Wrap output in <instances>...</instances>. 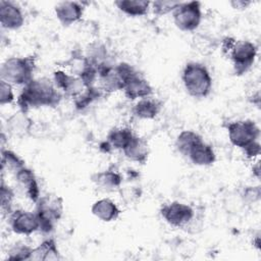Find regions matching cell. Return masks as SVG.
<instances>
[{
    "instance_id": "cell-13",
    "label": "cell",
    "mask_w": 261,
    "mask_h": 261,
    "mask_svg": "<svg viewBox=\"0 0 261 261\" xmlns=\"http://www.w3.org/2000/svg\"><path fill=\"white\" fill-rule=\"evenodd\" d=\"M54 10L58 21L63 27H69L82 19L85 7L77 1H63L59 2Z\"/></svg>"
},
{
    "instance_id": "cell-22",
    "label": "cell",
    "mask_w": 261,
    "mask_h": 261,
    "mask_svg": "<svg viewBox=\"0 0 261 261\" xmlns=\"http://www.w3.org/2000/svg\"><path fill=\"white\" fill-rule=\"evenodd\" d=\"M135 135L136 134L133 132V129L127 126L111 128L106 137V142L104 143L107 146V151L110 148L122 151Z\"/></svg>"
},
{
    "instance_id": "cell-11",
    "label": "cell",
    "mask_w": 261,
    "mask_h": 261,
    "mask_svg": "<svg viewBox=\"0 0 261 261\" xmlns=\"http://www.w3.org/2000/svg\"><path fill=\"white\" fill-rule=\"evenodd\" d=\"M14 179L19 192L36 204L41 197V193L35 172L31 168L24 166L14 173Z\"/></svg>"
},
{
    "instance_id": "cell-9",
    "label": "cell",
    "mask_w": 261,
    "mask_h": 261,
    "mask_svg": "<svg viewBox=\"0 0 261 261\" xmlns=\"http://www.w3.org/2000/svg\"><path fill=\"white\" fill-rule=\"evenodd\" d=\"M160 214L169 225L176 228H185L194 219L195 210L186 203L172 201L161 206Z\"/></svg>"
},
{
    "instance_id": "cell-24",
    "label": "cell",
    "mask_w": 261,
    "mask_h": 261,
    "mask_svg": "<svg viewBox=\"0 0 261 261\" xmlns=\"http://www.w3.org/2000/svg\"><path fill=\"white\" fill-rule=\"evenodd\" d=\"M60 258L59 250L56 241L53 238H48L42 241L38 247L34 248L31 260H58Z\"/></svg>"
},
{
    "instance_id": "cell-16",
    "label": "cell",
    "mask_w": 261,
    "mask_h": 261,
    "mask_svg": "<svg viewBox=\"0 0 261 261\" xmlns=\"http://www.w3.org/2000/svg\"><path fill=\"white\" fill-rule=\"evenodd\" d=\"M92 181L101 190L106 192H114L120 189L122 184L121 173L114 167L95 172L91 176Z\"/></svg>"
},
{
    "instance_id": "cell-27",
    "label": "cell",
    "mask_w": 261,
    "mask_h": 261,
    "mask_svg": "<svg viewBox=\"0 0 261 261\" xmlns=\"http://www.w3.org/2000/svg\"><path fill=\"white\" fill-rule=\"evenodd\" d=\"M34 248L17 243L13 245L7 252V260L9 261H23V260H31Z\"/></svg>"
},
{
    "instance_id": "cell-15",
    "label": "cell",
    "mask_w": 261,
    "mask_h": 261,
    "mask_svg": "<svg viewBox=\"0 0 261 261\" xmlns=\"http://www.w3.org/2000/svg\"><path fill=\"white\" fill-rule=\"evenodd\" d=\"M122 91L126 99L130 101L140 100L153 94L152 86L139 71L127 81Z\"/></svg>"
},
{
    "instance_id": "cell-6",
    "label": "cell",
    "mask_w": 261,
    "mask_h": 261,
    "mask_svg": "<svg viewBox=\"0 0 261 261\" xmlns=\"http://www.w3.org/2000/svg\"><path fill=\"white\" fill-rule=\"evenodd\" d=\"M35 212L40 222L39 231L44 234L50 233L62 217L63 199L53 194L41 196L36 203Z\"/></svg>"
},
{
    "instance_id": "cell-31",
    "label": "cell",
    "mask_w": 261,
    "mask_h": 261,
    "mask_svg": "<svg viewBox=\"0 0 261 261\" xmlns=\"http://www.w3.org/2000/svg\"><path fill=\"white\" fill-rule=\"evenodd\" d=\"M245 199L249 202H256L260 199V188L259 187H248L245 190Z\"/></svg>"
},
{
    "instance_id": "cell-26",
    "label": "cell",
    "mask_w": 261,
    "mask_h": 261,
    "mask_svg": "<svg viewBox=\"0 0 261 261\" xmlns=\"http://www.w3.org/2000/svg\"><path fill=\"white\" fill-rule=\"evenodd\" d=\"M24 161L15 152L2 147L1 149V170L5 169L11 173H15L20 168L24 167Z\"/></svg>"
},
{
    "instance_id": "cell-5",
    "label": "cell",
    "mask_w": 261,
    "mask_h": 261,
    "mask_svg": "<svg viewBox=\"0 0 261 261\" xmlns=\"http://www.w3.org/2000/svg\"><path fill=\"white\" fill-rule=\"evenodd\" d=\"M36 56H12L4 60L0 68L2 81L12 86H24L34 79Z\"/></svg>"
},
{
    "instance_id": "cell-21",
    "label": "cell",
    "mask_w": 261,
    "mask_h": 261,
    "mask_svg": "<svg viewBox=\"0 0 261 261\" xmlns=\"http://www.w3.org/2000/svg\"><path fill=\"white\" fill-rule=\"evenodd\" d=\"M91 212L94 216L104 222H111L116 220L121 213L118 206L108 198L97 200L92 205Z\"/></svg>"
},
{
    "instance_id": "cell-12",
    "label": "cell",
    "mask_w": 261,
    "mask_h": 261,
    "mask_svg": "<svg viewBox=\"0 0 261 261\" xmlns=\"http://www.w3.org/2000/svg\"><path fill=\"white\" fill-rule=\"evenodd\" d=\"M0 23L5 30L15 31L24 24V14L18 4L12 1H0Z\"/></svg>"
},
{
    "instance_id": "cell-19",
    "label": "cell",
    "mask_w": 261,
    "mask_h": 261,
    "mask_svg": "<svg viewBox=\"0 0 261 261\" xmlns=\"http://www.w3.org/2000/svg\"><path fill=\"white\" fill-rule=\"evenodd\" d=\"M163 107L162 101L152 96L140 99L133 107V114L140 119H154Z\"/></svg>"
},
{
    "instance_id": "cell-25",
    "label": "cell",
    "mask_w": 261,
    "mask_h": 261,
    "mask_svg": "<svg viewBox=\"0 0 261 261\" xmlns=\"http://www.w3.org/2000/svg\"><path fill=\"white\" fill-rule=\"evenodd\" d=\"M203 138L196 132L191 129H185L181 130L175 140V148L176 150L182 155L187 156L188 152L191 150V148L198 143Z\"/></svg>"
},
{
    "instance_id": "cell-3",
    "label": "cell",
    "mask_w": 261,
    "mask_h": 261,
    "mask_svg": "<svg viewBox=\"0 0 261 261\" xmlns=\"http://www.w3.org/2000/svg\"><path fill=\"white\" fill-rule=\"evenodd\" d=\"M223 52L232 62L233 72L237 75H243L254 64L257 57V46L248 40H234L226 37L222 42Z\"/></svg>"
},
{
    "instance_id": "cell-18",
    "label": "cell",
    "mask_w": 261,
    "mask_h": 261,
    "mask_svg": "<svg viewBox=\"0 0 261 261\" xmlns=\"http://www.w3.org/2000/svg\"><path fill=\"white\" fill-rule=\"evenodd\" d=\"M86 56L90 63L97 70V73L100 70L114 64L110 60V54L107 50V47L101 42H94L90 44L87 49Z\"/></svg>"
},
{
    "instance_id": "cell-10",
    "label": "cell",
    "mask_w": 261,
    "mask_h": 261,
    "mask_svg": "<svg viewBox=\"0 0 261 261\" xmlns=\"http://www.w3.org/2000/svg\"><path fill=\"white\" fill-rule=\"evenodd\" d=\"M8 224L10 229L16 234L31 236L40 230L39 218L35 211L23 209L13 210L8 215Z\"/></svg>"
},
{
    "instance_id": "cell-7",
    "label": "cell",
    "mask_w": 261,
    "mask_h": 261,
    "mask_svg": "<svg viewBox=\"0 0 261 261\" xmlns=\"http://www.w3.org/2000/svg\"><path fill=\"white\" fill-rule=\"evenodd\" d=\"M228 139L231 145L243 151L259 142L260 128L252 119H240L230 121L226 125Z\"/></svg>"
},
{
    "instance_id": "cell-32",
    "label": "cell",
    "mask_w": 261,
    "mask_h": 261,
    "mask_svg": "<svg viewBox=\"0 0 261 261\" xmlns=\"http://www.w3.org/2000/svg\"><path fill=\"white\" fill-rule=\"evenodd\" d=\"M252 2L251 1H244V0H234L230 2V5L234 8V9H244L247 8Z\"/></svg>"
},
{
    "instance_id": "cell-4",
    "label": "cell",
    "mask_w": 261,
    "mask_h": 261,
    "mask_svg": "<svg viewBox=\"0 0 261 261\" xmlns=\"http://www.w3.org/2000/svg\"><path fill=\"white\" fill-rule=\"evenodd\" d=\"M181 81L187 93L194 98H206L212 90V77L201 62H188L181 72Z\"/></svg>"
},
{
    "instance_id": "cell-23",
    "label": "cell",
    "mask_w": 261,
    "mask_h": 261,
    "mask_svg": "<svg viewBox=\"0 0 261 261\" xmlns=\"http://www.w3.org/2000/svg\"><path fill=\"white\" fill-rule=\"evenodd\" d=\"M114 4L119 11L130 17L146 15L151 6V2L146 0H117Z\"/></svg>"
},
{
    "instance_id": "cell-28",
    "label": "cell",
    "mask_w": 261,
    "mask_h": 261,
    "mask_svg": "<svg viewBox=\"0 0 261 261\" xmlns=\"http://www.w3.org/2000/svg\"><path fill=\"white\" fill-rule=\"evenodd\" d=\"M14 196L15 194L13 189L5 185V182L2 179L1 186H0V198H1V210L3 211V213H6L9 215L13 211L12 203H13Z\"/></svg>"
},
{
    "instance_id": "cell-8",
    "label": "cell",
    "mask_w": 261,
    "mask_h": 261,
    "mask_svg": "<svg viewBox=\"0 0 261 261\" xmlns=\"http://www.w3.org/2000/svg\"><path fill=\"white\" fill-rule=\"evenodd\" d=\"M172 18L175 27L182 32L196 31L202 20V9L199 1L180 2L173 10Z\"/></svg>"
},
{
    "instance_id": "cell-17",
    "label": "cell",
    "mask_w": 261,
    "mask_h": 261,
    "mask_svg": "<svg viewBox=\"0 0 261 261\" xmlns=\"http://www.w3.org/2000/svg\"><path fill=\"white\" fill-rule=\"evenodd\" d=\"M186 157L198 166H210L216 160V154L212 146L204 142L203 139L191 148Z\"/></svg>"
},
{
    "instance_id": "cell-14",
    "label": "cell",
    "mask_w": 261,
    "mask_h": 261,
    "mask_svg": "<svg viewBox=\"0 0 261 261\" xmlns=\"http://www.w3.org/2000/svg\"><path fill=\"white\" fill-rule=\"evenodd\" d=\"M34 121L29 116L28 112L18 110L12 113L6 119V130L11 137L23 138L31 134L33 130Z\"/></svg>"
},
{
    "instance_id": "cell-20",
    "label": "cell",
    "mask_w": 261,
    "mask_h": 261,
    "mask_svg": "<svg viewBox=\"0 0 261 261\" xmlns=\"http://www.w3.org/2000/svg\"><path fill=\"white\" fill-rule=\"evenodd\" d=\"M122 152L128 160L140 164H145L148 161L150 149L145 139L135 135Z\"/></svg>"
},
{
    "instance_id": "cell-29",
    "label": "cell",
    "mask_w": 261,
    "mask_h": 261,
    "mask_svg": "<svg viewBox=\"0 0 261 261\" xmlns=\"http://www.w3.org/2000/svg\"><path fill=\"white\" fill-rule=\"evenodd\" d=\"M179 1H171V0H155L151 2L150 9H152L153 13L162 16L168 13H172L173 10L179 5Z\"/></svg>"
},
{
    "instance_id": "cell-2",
    "label": "cell",
    "mask_w": 261,
    "mask_h": 261,
    "mask_svg": "<svg viewBox=\"0 0 261 261\" xmlns=\"http://www.w3.org/2000/svg\"><path fill=\"white\" fill-rule=\"evenodd\" d=\"M53 82L63 96L72 99L77 110H83L104 94L95 85H89L83 79L64 70L53 72Z\"/></svg>"
},
{
    "instance_id": "cell-30",
    "label": "cell",
    "mask_w": 261,
    "mask_h": 261,
    "mask_svg": "<svg viewBox=\"0 0 261 261\" xmlns=\"http://www.w3.org/2000/svg\"><path fill=\"white\" fill-rule=\"evenodd\" d=\"M14 93L12 85L6 83L5 81H0V104L6 105L14 101Z\"/></svg>"
},
{
    "instance_id": "cell-1",
    "label": "cell",
    "mask_w": 261,
    "mask_h": 261,
    "mask_svg": "<svg viewBox=\"0 0 261 261\" xmlns=\"http://www.w3.org/2000/svg\"><path fill=\"white\" fill-rule=\"evenodd\" d=\"M63 98L53 80L48 77L33 79L24 85L16 99L19 110L28 112L31 108L56 107Z\"/></svg>"
}]
</instances>
